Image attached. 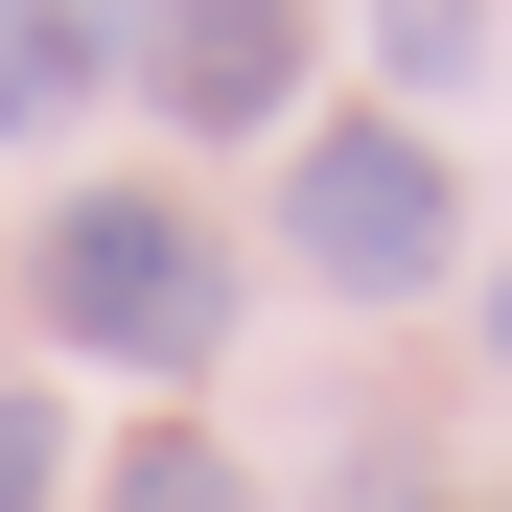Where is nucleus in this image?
<instances>
[{
	"mask_svg": "<svg viewBox=\"0 0 512 512\" xmlns=\"http://www.w3.org/2000/svg\"><path fill=\"white\" fill-rule=\"evenodd\" d=\"M47 326L117 350V373H210V350H233L210 210H187V187H70V210H47Z\"/></svg>",
	"mask_w": 512,
	"mask_h": 512,
	"instance_id": "nucleus-1",
	"label": "nucleus"
},
{
	"mask_svg": "<svg viewBox=\"0 0 512 512\" xmlns=\"http://www.w3.org/2000/svg\"><path fill=\"white\" fill-rule=\"evenodd\" d=\"M280 233H303L326 303H419V280H443V140H419V117H303Z\"/></svg>",
	"mask_w": 512,
	"mask_h": 512,
	"instance_id": "nucleus-2",
	"label": "nucleus"
},
{
	"mask_svg": "<svg viewBox=\"0 0 512 512\" xmlns=\"http://www.w3.org/2000/svg\"><path fill=\"white\" fill-rule=\"evenodd\" d=\"M140 94L187 117V140H256V117H303V0H140Z\"/></svg>",
	"mask_w": 512,
	"mask_h": 512,
	"instance_id": "nucleus-3",
	"label": "nucleus"
},
{
	"mask_svg": "<svg viewBox=\"0 0 512 512\" xmlns=\"http://www.w3.org/2000/svg\"><path fill=\"white\" fill-rule=\"evenodd\" d=\"M94 94H117V24L94 0H0V140H70Z\"/></svg>",
	"mask_w": 512,
	"mask_h": 512,
	"instance_id": "nucleus-4",
	"label": "nucleus"
},
{
	"mask_svg": "<svg viewBox=\"0 0 512 512\" xmlns=\"http://www.w3.org/2000/svg\"><path fill=\"white\" fill-rule=\"evenodd\" d=\"M94 512H256V489H233V443H187V419H140V443H117V489H94Z\"/></svg>",
	"mask_w": 512,
	"mask_h": 512,
	"instance_id": "nucleus-5",
	"label": "nucleus"
},
{
	"mask_svg": "<svg viewBox=\"0 0 512 512\" xmlns=\"http://www.w3.org/2000/svg\"><path fill=\"white\" fill-rule=\"evenodd\" d=\"M373 70H396V94H466V70H489V0H373Z\"/></svg>",
	"mask_w": 512,
	"mask_h": 512,
	"instance_id": "nucleus-6",
	"label": "nucleus"
},
{
	"mask_svg": "<svg viewBox=\"0 0 512 512\" xmlns=\"http://www.w3.org/2000/svg\"><path fill=\"white\" fill-rule=\"evenodd\" d=\"M0 512H47V396H0Z\"/></svg>",
	"mask_w": 512,
	"mask_h": 512,
	"instance_id": "nucleus-7",
	"label": "nucleus"
},
{
	"mask_svg": "<svg viewBox=\"0 0 512 512\" xmlns=\"http://www.w3.org/2000/svg\"><path fill=\"white\" fill-rule=\"evenodd\" d=\"M489 350H512V280H489Z\"/></svg>",
	"mask_w": 512,
	"mask_h": 512,
	"instance_id": "nucleus-8",
	"label": "nucleus"
}]
</instances>
